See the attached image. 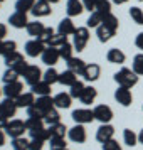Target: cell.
<instances>
[{
  "instance_id": "obj_1",
  "label": "cell",
  "mask_w": 143,
  "mask_h": 150,
  "mask_svg": "<svg viewBox=\"0 0 143 150\" xmlns=\"http://www.w3.org/2000/svg\"><path fill=\"white\" fill-rule=\"evenodd\" d=\"M138 78H140V76L136 74L133 69H130V68H121L118 73H115V76H113V79L118 83V86L130 88V89L138 83Z\"/></svg>"
},
{
  "instance_id": "obj_2",
  "label": "cell",
  "mask_w": 143,
  "mask_h": 150,
  "mask_svg": "<svg viewBox=\"0 0 143 150\" xmlns=\"http://www.w3.org/2000/svg\"><path fill=\"white\" fill-rule=\"evenodd\" d=\"M25 122L22 120H17V118H12L8 120L7 125H5V135H8L10 138H19V137H24V132H25Z\"/></svg>"
},
{
  "instance_id": "obj_3",
  "label": "cell",
  "mask_w": 143,
  "mask_h": 150,
  "mask_svg": "<svg viewBox=\"0 0 143 150\" xmlns=\"http://www.w3.org/2000/svg\"><path fill=\"white\" fill-rule=\"evenodd\" d=\"M73 46H74V51L81 52L84 51V47L88 46V41H89V29L88 27H77L76 32L73 34Z\"/></svg>"
},
{
  "instance_id": "obj_4",
  "label": "cell",
  "mask_w": 143,
  "mask_h": 150,
  "mask_svg": "<svg viewBox=\"0 0 143 150\" xmlns=\"http://www.w3.org/2000/svg\"><path fill=\"white\" fill-rule=\"evenodd\" d=\"M17 110H19V106H17L15 100H12V98H5L0 103V116H4L5 120H12L17 113Z\"/></svg>"
},
{
  "instance_id": "obj_5",
  "label": "cell",
  "mask_w": 143,
  "mask_h": 150,
  "mask_svg": "<svg viewBox=\"0 0 143 150\" xmlns=\"http://www.w3.org/2000/svg\"><path fill=\"white\" fill-rule=\"evenodd\" d=\"M41 59H42V62H44V64H47L49 68H54L56 64H57V61L61 59L59 47H51V46H47V47L44 49Z\"/></svg>"
},
{
  "instance_id": "obj_6",
  "label": "cell",
  "mask_w": 143,
  "mask_h": 150,
  "mask_svg": "<svg viewBox=\"0 0 143 150\" xmlns=\"http://www.w3.org/2000/svg\"><path fill=\"white\" fill-rule=\"evenodd\" d=\"M42 76H44V73L41 71V68H39V66H34V64H29L27 71L24 73V81L27 83L29 86H34L35 83L42 81Z\"/></svg>"
},
{
  "instance_id": "obj_7",
  "label": "cell",
  "mask_w": 143,
  "mask_h": 150,
  "mask_svg": "<svg viewBox=\"0 0 143 150\" xmlns=\"http://www.w3.org/2000/svg\"><path fill=\"white\" fill-rule=\"evenodd\" d=\"M93 113H94V120H98L99 123H109L113 120V110L108 105H98V106H94Z\"/></svg>"
},
{
  "instance_id": "obj_8",
  "label": "cell",
  "mask_w": 143,
  "mask_h": 150,
  "mask_svg": "<svg viewBox=\"0 0 143 150\" xmlns=\"http://www.w3.org/2000/svg\"><path fill=\"white\" fill-rule=\"evenodd\" d=\"M73 120H74L77 125H86V123H91L94 120V113L93 110H88V108H77L73 111Z\"/></svg>"
},
{
  "instance_id": "obj_9",
  "label": "cell",
  "mask_w": 143,
  "mask_h": 150,
  "mask_svg": "<svg viewBox=\"0 0 143 150\" xmlns=\"http://www.w3.org/2000/svg\"><path fill=\"white\" fill-rule=\"evenodd\" d=\"M46 47L47 46L44 42H41L39 39H30V41L25 42V54L29 57H37V56H42Z\"/></svg>"
},
{
  "instance_id": "obj_10",
  "label": "cell",
  "mask_w": 143,
  "mask_h": 150,
  "mask_svg": "<svg viewBox=\"0 0 143 150\" xmlns=\"http://www.w3.org/2000/svg\"><path fill=\"white\" fill-rule=\"evenodd\" d=\"M68 137H69V140L74 142V143H84L86 138H88L84 125H77V123H76L73 128L68 130Z\"/></svg>"
},
{
  "instance_id": "obj_11",
  "label": "cell",
  "mask_w": 143,
  "mask_h": 150,
  "mask_svg": "<svg viewBox=\"0 0 143 150\" xmlns=\"http://www.w3.org/2000/svg\"><path fill=\"white\" fill-rule=\"evenodd\" d=\"M2 91H4L5 98H12V100H17V98H19V96L24 93V84H22L20 81L8 83V84H5V86L2 88Z\"/></svg>"
},
{
  "instance_id": "obj_12",
  "label": "cell",
  "mask_w": 143,
  "mask_h": 150,
  "mask_svg": "<svg viewBox=\"0 0 143 150\" xmlns=\"http://www.w3.org/2000/svg\"><path fill=\"white\" fill-rule=\"evenodd\" d=\"M113 137H115V127L109 125V123H101V127L96 132V140L99 143H104L108 140H111Z\"/></svg>"
},
{
  "instance_id": "obj_13",
  "label": "cell",
  "mask_w": 143,
  "mask_h": 150,
  "mask_svg": "<svg viewBox=\"0 0 143 150\" xmlns=\"http://www.w3.org/2000/svg\"><path fill=\"white\" fill-rule=\"evenodd\" d=\"M32 15H34L35 19H39V17H46L52 12V8H51V4H49L47 0H35L34 7H32Z\"/></svg>"
},
{
  "instance_id": "obj_14",
  "label": "cell",
  "mask_w": 143,
  "mask_h": 150,
  "mask_svg": "<svg viewBox=\"0 0 143 150\" xmlns=\"http://www.w3.org/2000/svg\"><path fill=\"white\" fill-rule=\"evenodd\" d=\"M115 100L121 106H130L131 101H133V95H131V91L130 88H123V86H118V89L115 91Z\"/></svg>"
},
{
  "instance_id": "obj_15",
  "label": "cell",
  "mask_w": 143,
  "mask_h": 150,
  "mask_svg": "<svg viewBox=\"0 0 143 150\" xmlns=\"http://www.w3.org/2000/svg\"><path fill=\"white\" fill-rule=\"evenodd\" d=\"M101 74V68H99V64H96V62H89L86 64V69H84V73H82V78H84V81L88 83H93L96 81L98 78Z\"/></svg>"
},
{
  "instance_id": "obj_16",
  "label": "cell",
  "mask_w": 143,
  "mask_h": 150,
  "mask_svg": "<svg viewBox=\"0 0 143 150\" xmlns=\"http://www.w3.org/2000/svg\"><path fill=\"white\" fill-rule=\"evenodd\" d=\"M8 24L15 29H25L29 24V19H27V14H24V12H17L15 10L14 14L8 17Z\"/></svg>"
},
{
  "instance_id": "obj_17",
  "label": "cell",
  "mask_w": 143,
  "mask_h": 150,
  "mask_svg": "<svg viewBox=\"0 0 143 150\" xmlns=\"http://www.w3.org/2000/svg\"><path fill=\"white\" fill-rule=\"evenodd\" d=\"M34 105L37 106V110L41 111L42 115L46 116V113H47L49 110L54 108V98H51V95L49 96H37V100H35Z\"/></svg>"
},
{
  "instance_id": "obj_18",
  "label": "cell",
  "mask_w": 143,
  "mask_h": 150,
  "mask_svg": "<svg viewBox=\"0 0 143 150\" xmlns=\"http://www.w3.org/2000/svg\"><path fill=\"white\" fill-rule=\"evenodd\" d=\"M82 10H84V5H82L81 0H68V2H66L68 17H77V15L82 14Z\"/></svg>"
},
{
  "instance_id": "obj_19",
  "label": "cell",
  "mask_w": 143,
  "mask_h": 150,
  "mask_svg": "<svg viewBox=\"0 0 143 150\" xmlns=\"http://www.w3.org/2000/svg\"><path fill=\"white\" fill-rule=\"evenodd\" d=\"M73 103V96L69 93H57L54 96V106L59 110H68Z\"/></svg>"
},
{
  "instance_id": "obj_20",
  "label": "cell",
  "mask_w": 143,
  "mask_h": 150,
  "mask_svg": "<svg viewBox=\"0 0 143 150\" xmlns=\"http://www.w3.org/2000/svg\"><path fill=\"white\" fill-rule=\"evenodd\" d=\"M57 32L62 35H73L76 32V25L74 22L71 21V17H66V19H62L59 22V25H57Z\"/></svg>"
},
{
  "instance_id": "obj_21",
  "label": "cell",
  "mask_w": 143,
  "mask_h": 150,
  "mask_svg": "<svg viewBox=\"0 0 143 150\" xmlns=\"http://www.w3.org/2000/svg\"><path fill=\"white\" fill-rule=\"evenodd\" d=\"M106 59H108V62H111V64H123V62L126 61V56H125V52H123L121 49L113 47V49L108 51Z\"/></svg>"
},
{
  "instance_id": "obj_22",
  "label": "cell",
  "mask_w": 143,
  "mask_h": 150,
  "mask_svg": "<svg viewBox=\"0 0 143 150\" xmlns=\"http://www.w3.org/2000/svg\"><path fill=\"white\" fill-rule=\"evenodd\" d=\"M115 34H116V30L111 29V27H108L106 24H101L99 27L96 29V35H98V41L99 42H108Z\"/></svg>"
},
{
  "instance_id": "obj_23",
  "label": "cell",
  "mask_w": 143,
  "mask_h": 150,
  "mask_svg": "<svg viewBox=\"0 0 143 150\" xmlns=\"http://www.w3.org/2000/svg\"><path fill=\"white\" fill-rule=\"evenodd\" d=\"M66 64H68V69H71L77 76H82L84 69H86V62L82 59H79V57H71L69 61H66Z\"/></svg>"
},
{
  "instance_id": "obj_24",
  "label": "cell",
  "mask_w": 143,
  "mask_h": 150,
  "mask_svg": "<svg viewBox=\"0 0 143 150\" xmlns=\"http://www.w3.org/2000/svg\"><path fill=\"white\" fill-rule=\"evenodd\" d=\"M44 24L42 22H29L27 24V27H25V30H27V34L32 37V39H39L42 35V32H44Z\"/></svg>"
},
{
  "instance_id": "obj_25",
  "label": "cell",
  "mask_w": 143,
  "mask_h": 150,
  "mask_svg": "<svg viewBox=\"0 0 143 150\" xmlns=\"http://www.w3.org/2000/svg\"><path fill=\"white\" fill-rule=\"evenodd\" d=\"M15 103H17V106L19 108H25L27 110L29 106H32L35 103V95L30 91V93H22L17 100H15Z\"/></svg>"
},
{
  "instance_id": "obj_26",
  "label": "cell",
  "mask_w": 143,
  "mask_h": 150,
  "mask_svg": "<svg viewBox=\"0 0 143 150\" xmlns=\"http://www.w3.org/2000/svg\"><path fill=\"white\" fill-rule=\"evenodd\" d=\"M96 96H98L96 88H93V86H86L84 91H82V95L79 96V101H81L82 105H91V103H94Z\"/></svg>"
},
{
  "instance_id": "obj_27",
  "label": "cell",
  "mask_w": 143,
  "mask_h": 150,
  "mask_svg": "<svg viewBox=\"0 0 143 150\" xmlns=\"http://www.w3.org/2000/svg\"><path fill=\"white\" fill-rule=\"evenodd\" d=\"M76 81H77V74L73 73L71 69H66V71L59 73V83L64 84V86H69V88H71Z\"/></svg>"
},
{
  "instance_id": "obj_28",
  "label": "cell",
  "mask_w": 143,
  "mask_h": 150,
  "mask_svg": "<svg viewBox=\"0 0 143 150\" xmlns=\"http://www.w3.org/2000/svg\"><path fill=\"white\" fill-rule=\"evenodd\" d=\"M30 88H32V93L37 96H49L51 95V84L46 83L44 79L39 83H35L34 86H30Z\"/></svg>"
},
{
  "instance_id": "obj_29",
  "label": "cell",
  "mask_w": 143,
  "mask_h": 150,
  "mask_svg": "<svg viewBox=\"0 0 143 150\" xmlns=\"http://www.w3.org/2000/svg\"><path fill=\"white\" fill-rule=\"evenodd\" d=\"M5 57V64H7V68H15V66H19V64H22V62H25V59H24V56L20 54V52H12V54L8 56H4Z\"/></svg>"
},
{
  "instance_id": "obj_30",
  "label": "cell",
  "mask_w": 143,
  "mask_h": 150,
  "mask_svg": "<svg viewBox=\"0 0 143 150\" xmlns=\"http://www.w3.org/2000/svg\"><path fill=\"white\" fill-rule=\"evenodd\" d=\"M49 132V137L52 138V137H66V133H68V128H66V125L64 123H56V125H51L47 128Z\"/></svg>"
},
{
  "instance_id": "obj_31",
  "label": "cell",
  "mask_w": 143,
  "mask_h": 150,
  "mask_svg": "<svg viewBox=\"0 0 143 150\" xmlns=\"http://www.w3.org/2000/svg\"><path fill=\"white\" fill-rule=\"evenodd\" d=\"M103 24V14L99 12H91V15L88 17V21H86V27L88 29H98L99 25Z\"/></svg>"
},
{
  "instance_id": "obj_32",
  "label": "cell",
  "mask_w": 143,
  "mask_h": 150,
  "mask_svg": "<svg viewBox=\"0 0 143 150\" xmlns=\"http://www.w3.org/2000/svg\"><path fill=\"white\" fill-rule=\"evenodd\" d=\"M49 147H51V150H66L68 143H66L64 137H52V138H49Z\"/></svg>"
},
{
  "instance_id": "obj_33",
  "label": "cell",
  "mask_w": 143,
  "mask_h": 150,
  "mask_svg": "<svg viewBox=\"0 0 143 150\" xmlns=\"http://www.w3.org/2000/svg\"><path fill=\"white\" fill-rule=\"evenodd\" d=\"M61 122V115H59V111H57V108H52V110H49L47 113H46V116H44V123H47L49 127L51 125H56V123H59Z\"/></svg>"
},
{
  "instance_id": "obj_34",
  "label": "cell",
  "mask_w": 143,
  "mask_h": 150,
  "mask_svg": "<svg viewBox=\"0 0 143 150\" xmlns=\"http://www.w3.org/2000/svg\"><path fill=\"white\" fill-rule=\"evenodd\" d=\"M34 4H35V0H17V2H15V10L27 14V12L32 10Z\"/></svg>"
},
{
  "instance_id": "obj_35",
  "label": "cell",
  "mask_w": 143,
  "mask_h": 150,
  "mask_svg": "<svg viewBox=\"0 0 143 150\" xmlns=\"http://www.w3.org/2000/svg\"><path fill=\"white\" fill-rule=\"evenodd\" d=\"M123 140H125V143L128 147H135L136 143H138V135H136L133 130L125 128V132H123Z\"/></svg>"
},
{
  "instance_id": "obj_36",
  "label": "cell",
  "mask_w": 143,
  "mask_h": 150,
  "mask_svg": "<svg viewBox=\"0 0 143 150\" xmlns=\"http://www.w3.org/2000/svg\"><path fill=\"white\" fill-rule=\"evenodd\" d=\"M42 79H44L46 83H49V84L52 86V84H56V83H59V73H57L54 68H49L47 71L44 73Z\"/></svg>"
},
{
  "instance_id": "obj_37",
  "label": "cell",
  "mask_w": 143,
  "mask_h": 150,
  "mask_svg": "<svg viewBox=\"0 0 143 150\" xmlns=\"http://www.w3.org/2000/svg\"><path fill=\"white\" fill-rule=\"evenodd\" d=\"M131 69H133L138 76H143V52H140V54H136L135 57H133Z\"/></svg>"
},
{
  "instance_id": "obj_38",
  "label": "cell",
  "mask_w": 143,
  "mask_h": 150,
  "mask_svg": "<svg viewBox=\"0 0 143 150\" xmlns=\"http://www.w3.org/2000/svg\"><path fill=\"white\" fill-rule=\"evenodd\" d=\"M73 51H74V46H73V44H69V42L62 44L61 47H59V54H61V59H64V61H69V59L73 57Z\"/></svg>"
},
{
  "instance_id": "obj_39",
  "label": "cell",
  "mask_w": 143,
  "mask_h": 150,
  "mask_svg": "<svg viewBox=\"0 0 143 150\" xmlns=\"http://www.w3.org/2000/svg\"><path fill=\"white\" fill-rule=\"evenodd\" d=\"M19 76H20V74H19L14 68H7V71L4 73V76H2V81L5 83V84H8V83L19 81Z\"/></svg>"
},
{
  "instance_id": "obj_40",
  "label": "cell",
  "mask_w": 143,
  "mask_h": 150,
  "mask_svg": "<svg viewBox=\"0 0 143 150\" xmlns=\"http://www.w3.org/2000/svg\"><path fill=\"white\" fill-rule=\"evenodd\" d=\"M84 88H86V86H84V83L77 79V81H76L74 84L71 86V89H69V95L73 96V98H77V100H79V96L82 95V91H84Z\"/></svg>"
},
{
  "instance_id": "obj_41",
  "label": "cell",
  "mask_w": 143,
  "mask_h": 150,
  "mask_svg": "<svg viewBox=\"0 0 143 150\" xmlns=\"http://www.w3.org/2000/svg\"><path fill=\"white\" fill-rule=\"evenodd\" d=\"M96 12H99V14H109L111 12V2L109 0H98L96 2Z\"/></svg>"
},
{
  "instance_id": "obj_42",
  "label": "cell",
  "mask_w": 143,
  "mask_h": 150,
  "mask_svg": "<svg viewBox=\"0 0 143 150\" xmlns=\"http://www.w3.org/2000/svg\"><path fill=\"white\" fill-rule=\"evenodd\" d=\"M12 149L14 150H29V140L24 137L12 138Z\"/></svg>"
},
{
  "instance_id": "obj_43",
  "label": "cell",
  "mask_w": 143,
  "mask_h": 150,
  "mask_svg": "<svg viewBox=\"0 0 143 150\" xmlns=\"http://www.w3.org/2000/svg\"><path fill=\"white\" fill-rule=\"evenodd\" d=\"M103 24H106L108 27L118 30V24H120V22H118V17H116V15H113L111 12H109V14L103 15Z\"/></svg>"
},
{
  "instance_id": "obj_44",
  "label": "cell",
  "mask_w": 143,
  "mask_h": 150,
  "mask_svg": "<svg viewBox=\"0 0 143 150\" xmlns=\"http://www.w3.org/2000/svg\"><path fill=\"white\" fill-rule=\"evenodd\" d=\"M130 17H131L136 24L143 25V10L140 7H131L130 8Z\"/></svg>"
},
{
  "instance_id": "obj_45",
  "label": "cell",
  "mask_w": 143,
  "mask_h": 150,
  "mask_svg": "<svg viewBox=\"0 0 143 150\" xmlns=\"http://www.w3.org/2000/svg\"><path fill=\"white\" fill-rule=\"evenodd\" d=\"M68 42V35H62V34H54V37L51 39V42H49V46L51 47H61L62 44H66Z\"/></svg>"
},
{
  "instance_id": "obj_46",
  "label": "cell",
  "mask_w": 143,
  "mask_h": 150,
  "mask_svg": "<svg viewBox=\"0 0 143 150\" xmlns=\"http://www.w3.org/2000/svg\"><path fill=\"white\" fill-rule=\"evenodd\" d=\"M54 34H56V32H54V29H52V27H46V29H44V32H42V35L39 37V41L44 42L46 46H49V42H51V39L54 37Z\"/></svg>"
},
{
  "instance_id": "obj_47",
  "label": "cell",
  "mask_w": 143,
  "mask_h": 150,
  "mask_svg": "<svg viewBox=\"0 0 143 150\" xmlns=\"http://www.w3.org/2000/svg\"><path fill=\"white\" fill-rule=\"evenodd\" d=\"M15 49H17V42L15 41H4V56L15 52Z\"/></svg>"
},
{
  "instance_id": "obj_48",
  "label": "cell",
  "mask_w": 143,
  "mask_h": 150,
  "mask_svg": "<svg viewBox=\"0 0 143 150\" xmlns=\"http://www.w3.org/2000/svg\"><path fill=\"white\" fill-rule=\"evenodd\" d=\"M101 145H103V150H121V145H120L118 140H115V138H111V140L101 143Z\"/></svg>"
},
{
  "instance_id": "obj_49",
  "label": "cell",
  "mask_w": 143,
  "mask_h": 150,
  "mask_svg": "<svg viewBox=\"0 0 143 150\" xmlns=\"http://www.w3.org/2000/svg\"><path fill=\"white\" fill-rule=\"evenodd\" d=\"M44 149V140L41 138H30L29 140V150H42Z\"/></svg>"
},
{
  "instance_id": "obj_50",
  "label": "cell",
  "mask_w": 143,
  "mask_h": 150,
  "mask_svg": "<svg viewBox=\"0 0 143 150\" xmlns=\"http://www.w3.org/2000/svg\"><path fill=\"white\" fill-rule=\"evenodd\" d=\"M27 116H29V118H41V120H44V115L37 110L35 105H32V106H29V108H27Z\"/></svg>"
},
{
  "instance_id": "obj_51",
  "label": "cell",
  "mask_w": 143,
  "mask_h": 150,
  "mask_svg": "<svg viewBox=\"0 0 143 150\" xmlns=\"http://www.w3.org/2000/svg\"><path fill=\"white\" fill-rule=\"evenodd\" d=\"M82 5H84V10H89V12H94L96 8V2L98 0H81Z\"/></svg>"
},
{
  "instance_id": "obj_52",
  "label": "cell",
  "mask_w": 143,
  "mask_h": 150,
  "mask_svg": "<svg viewBox=\"0 0 143 150\" xmlns=\"http://www.w3.org/2000/svg\"><path fill=\"white\" fill-rule=\"evenodd\" d=\"M135 46L138 49H142L143 51V32H140V34L136 35V39H135Z\"/></svg>"
},
{
  "instance_id": "obj_53",
  "label": "cell",
  "mask_w": 143,
  "mask_h": 150,
  "mask_svg": "<svg viewBox=\"0 0 143 150\" xmlns=\"http://www.w3.org/2000/svg\"><path fill=\"white\" fill-rule=\"evenodd\" d=\"M7 35V25L0 24V41H4V37Z\"/></svg>"
},
{
  "instance_id": "obj_54",
  "label": "cell",
  "mask_w": 143,
  "mask_h": 150,
  "mask_svg": "<svg viewBox=\"0 0 143 150\" xmlns=\"http://www.w3.org/2000/svg\"><path fill=\"white\" fill-rule=\"evenodd\" d=\"M4 145H5V132L0 130V147H4Z\"/></svg>"
},
{
  "instance_id": "obj_55",
  "label": "cell",
  "mask_w": 143,
  "mask_h": 150,
  "mask_svg": "<svg viewBox=\"0 0 143 150\" xmlns=\"http://www.w3.org/2000/svg\"><path fill=\"white\" fill-rule=\"evenodd\" d=\"M8 120H5L4 116H0V130H5V125H7Z\"/></svg>"
},
{
  "instance_id": "obj_56",
  "label": "cell",
  "mask_w": 143,
  "mask_h": 150,
  "mask_svg": "<svg viewBox=\"0 0 143 150\" xmlns=\"http://www.w3.org/2000/svg\"><path fill=\"white\" fill-rule=\"evenodd\" d=\"M113 4H116V5H121V4H126L128 0H111Z\"/></svg>"
},
{
  "instance_id": "obj_57",
  "label": "cell",
  "mask_w": 143,
  "mask_h": 150,
  "mask_svg": "<svg viewBox=\"0 0 143 150\" xmlns=\"http://www.w3.org/2000/svg\"><path fill=\"white\" fill-rule=\"evenodd\" d=\"M138 142H140V143L143 145V130L140 132V133H138Z\"/></svg>"
},
{
  "instance_id": "obj_58",
  "label": "cell",
  "mask_w": 143,
  "mask_h": 150,
  "mask_svg": "<svg viewBox=\"0 0 143 150\" xmlns=\"http://www.w3.org/2000/svg\"><path fill=\"white\" fill-rule=\"evenodd\" d=\"M0 54L4 56V41H0Z\"/></svg>"
},
{
  "instance_id": "obj_59",
  "label": "cell",
  "mask_w": 143,
  "mask_h": 150,
  "mask_svg": "<svg viewBox=\"0 0 143 150\" xmlns=\"http://www.w3.org/2000/svg\"><path fill=\"white\" fill-rule=\"evenodd\" d=\"M49 4H57V2H61V0H47Z\"/></svg>"
},
{
  "instance_id": "obj_60",
  "label": "cell",
  "mask_w": 143,
  "mask_h": 150,
  "mask_svg": "<svg viewBox=\"0 0 143 150\" xmlns=\"http://www.w3.org/2000/svg\"><path fill=\"white\" fill-rule=\"evenodd\" d=\"M2 93H4V91H2V88H0V95H2Z\"/></svg>"
},
{
  "instance_id": "obj_61",
  "label": "cell",
  "mask_w": 143,
  "mask_h": 150,
  "mask_svg": "<svg viewBox=\"0 0 143 150\" xmlns=\"http://www.w3.org/2000/svg\"><path fill=\"white\" fill-rule=\"evenodd\" d=\"M2 2H4V0H0V4H2Z\"/></svg>"
},
{
  "instance_id": "obj_62",
  "label": "cell",
  "mask_w": 143,
  "mask_h": 150,
  "mask_svg": "<svg viewBox=\"0 0 143 150\" xmlns=\"http://www.w3.org/2000/svg\"><path fill=\"white\" fill-rule=\"evenodd\" d=\"M140 2H143V0H140Z\"/></svg>"
},
{
  "instance_id": "obj_63",
  "label": "cell",
  "mask_w": 143,
  "mask_h": 150,
  "mask_svg": "<svg viewBox=\"0 0 143 150\" xmlns=\"http://www.w3.org/2000/svg\"><path fill=\"white\" fill-rule=\"evenodd\" d=\"M66 150H69V149H66Z\"/></svg>"
}]
</instances>
